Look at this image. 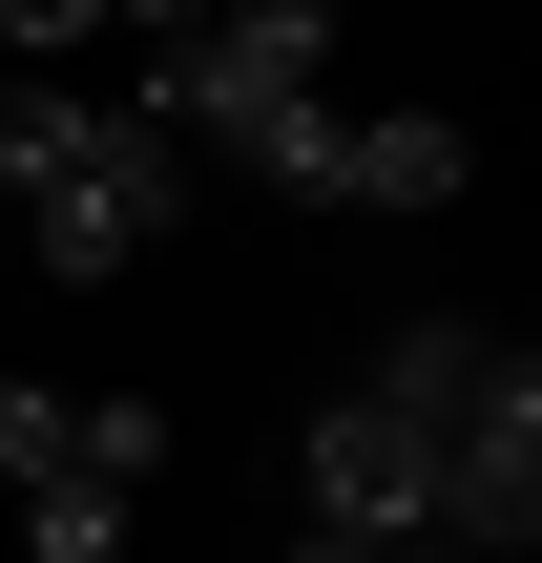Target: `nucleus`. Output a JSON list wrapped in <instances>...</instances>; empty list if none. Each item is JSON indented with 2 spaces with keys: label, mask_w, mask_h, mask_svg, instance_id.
Listing matches in <instances>:
<instances>
[{
  "label": "nucleus",
  "mask_w": 542,
  "mask_h": 563,
  "mask_svg": "<svg viewBox=\"0 0 542 563\" xmlns=\"http://www.w3.org/2000/svg\"><path fill=\"white\" fill-rule=\"evenodd\" d=\"M84 104H104V84H0V209H21V188L84 146Z\"/></svg>",
  "instance_id": "6"
},
{
  "label": "nucleus",
  "mask_w": 542,
  "mask_h": 563,
  "mask_svg": "<svg viewBox=\"0 0 542 563\" xmlns=\"http://www.w3.org/2000/svg\"><path fill=\"white\" fill-rule=\"evenodd\" d=\"M167 209H188V167H167L125 104H84V146L21 188V251H42L63 292H104V272H146V230H167Z\"/></svg>",
  "instance_id": "2"
},
{
  "label": "nucleus",
  "mask_w": 542,
  "mask_h": 563,
  "mask_svg": "<svg viewBox=\"0 0 542 563\" xmlns=\"http://www.w3.org/2000/svg\"><path fill=\"white\" fill-rule=\"evenodd\" d=\"M125 522H146V501H104V481H42V501H21V563H125Z\"/></svg>",
  "instance_id": "7"
},
{
  "label": "nucleus",
  "mask_w": 542,
  "mask_h": 563,
  "mask_svg": "<svg viewBox=\"0 0 542 563\" xmlns=\"http://www.w3.org/2000/svg\"><path fill=\"white\" fill-rule=\"evenodd\" d=\"M292 481H313V543H397V563H439V439H418L376 376H355V397H313Z\"/></svg>",
  "instance_id": "3"
},
{
  "label": "nucleus",
  "mask_w": 542,
  "mask_h": 563,
  "mask_svg": "<svg viewBox=\"0 0 542 563\" xmlns=\"http://www.w3.org/2000/svg\"><path fill=\"white\" fill-rule=\"evenodd\" d=\"M63 481V376H0V501Z\"/></svg>",
  "instance_id": "8"
},
{
  "label": "nucleus",
  "mask_w": 542,
  "mask_h": 563,
  "mask_svg": "<svg viewBox=\"0 0 542 563\" xmlns=\"http://www.w3.org/2000/svg\"><path fill=\"white\" fill-rule=\"evenodd\" d=\"M460 188H480L460 104H334V209H460Z\"/></svg>",
  "instance_id": "4"
},
{
  "label": "nucleus",
  "mask_w": 542,
  "mask_h": 563,
  "mask_svg": "<svg viewBox=\"0 0 542 563\" xmlns=\"http://www.w3.org/2000/svg\"><path fill=\"white\" fill-rule=\"evenodd\" d=\"M230 167H251V188H292V209H334V84H313V104H272Z\"/></svg>",
  "instance_id": "5"
},
{
  "label": "nucleus",
  "mask_w": 542,
  "mask_h": 563,
  "mask_svg": "<svg viewBox=\"0 0 542 563\" xmlns=\"http://www.w3.org/2000/svg\"><path fill=\"white\" fill-rule=\"evenodd\" d=\"M334 84V21L313 0H209V21H146V84H125V125L188 167V146H251L272 104H313Z\"/></svg>",
  "instance_id": "1"
},
{
  "label": "nucleus",
  "mask_w": 542,
  "mask_h": 563,
  "mask_svg": "<svg viewBox=\"0 0 542 563\" xmlns=\"http://www.w3.org/2000/svg\"><path fill=\"white\" fill-rule=\"evenodd\" d=\"M292 563H397V543H292Z\"/></svg>",
  "instance_id": "9"
}]
</instances>
